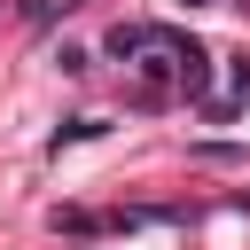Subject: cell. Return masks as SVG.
<instances>
[{"instance_id":"6da1fadb","label":"cell","mask_w":250,"mask_h":250,"mask_svg":"<svg viewBox=\"0 0 250 250\" xmlns=\"http://www.w3.org/2000/svg\"><path fill=\"white\" fill-rule=\"evenodd\" d=\"M188 8H195V0H188Z\"/></svg>"}]
</instances>
